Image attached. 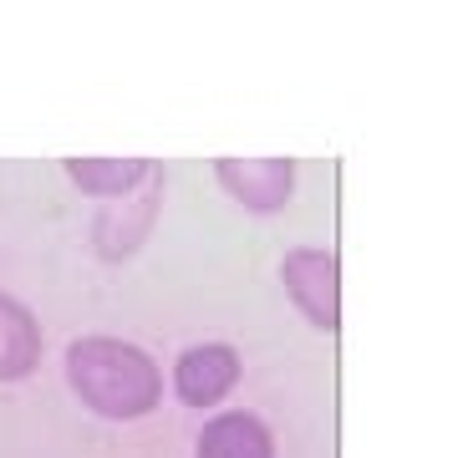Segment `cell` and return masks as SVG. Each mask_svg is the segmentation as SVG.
<instances>
[{"mask_svg":"<svg viewBox=\"0 0 463 458\" xmlns=\"http://www.w3.org/2000/svg\"><path fill=\"white\" fill-rule=\"evenodd\" d=\"M214 178L245 215L275 219L296 199L300 163L296 158H234V153H224V158H214Z\"/></svg>","mask_w":463,"mask_h":458,"instance_id":"obj_4","label":"cell"},{"mask_svg":"<svg viewBox=\"0 0 463 458\" xmlns=\"http://www.w3.org/2000/svg\"><path fill=\"white\" fill-rule=\"evenodd\" d=\"M280 291L290 296V306L321 331L336 337L341 331V260L326 244H290L280 255Z\"/></svg>","mask_w":463,"mask_h":458,"instance_id":"obj_2","label":"cell"},{"mask_svg":"<svg viewBox=\"0 0 463 458\" xmlns=\"http://www.w3.org/2000/svg\"><path fill=\"white\" fill-rule=\"evenodd\" d=\"M158 168L164 163H153V158H77V153L61 158V174L71 178V189L87 194V199H102V204H118L128 194H137Z\"/></svg>","mask_w":463,"mask_h":458,"instance_id":"obj_8","label":"cell"},{"mask_svg":"<svg viewBox=\"0 0 463 458\" xmlns=\"http://www.w3.org/2000/svg\"><path fill=\"white\" fill-rule=\"evenodd\" d=\"M194 458H280L275 428L250 407H219L199 423Z\"/></svg>","mask_w":463,"mask_h":458,"instance_id":"obj_6","label":"cell"},{"mask_svg":"<svg viewBox=\"0 0 463 458\" xmlns=\"http://www.w3.org/2000/svg\"><path fill=\"white\" fill-rule=\"evenodd\" d=\"M42 351H46L42 316H36L21 296L0 291V387L26 382L31 372L42 367Z\"/></svg>","mask_w":463,"mask_h":458,"instance_id":"obj_7","label":"cell"},{"mask_svg":"<svg viewBox=\"0 0 463 458\" xmlns=\"http://www.w3.org/2000/svg\"><path fill=\"white\" fill-rule=\"evenodd\" d=\"M240 377H245V357L234 341H194L168 367V392L194 413H219Z\"/></svg>","mask_w":463,"mask_h":458,"instance_id":"obj_3","label":"cell"},{"mask_svg":"<svg viewBox=\"0 0 463 458\" xmlns=\"http://www.w3.org/2000/svg\"><path fill=\"white\" fill-rule=\"evenodd\" d=\"M61 377L71 397L102 423H143L168 397V372L158 367V357L112 331L71 337L61 351Z\"/></svg>","mask_w":463,"mask_h":458,"instance_id":"obj_1","label":"cell"},{"mask_svg":"<svg viewBox=\"0 0 463 458\" xmlns=\"http://www.w3.org/2000/svg\"><path fill=\"white\" fill-rule=\"evenodd\" d=\"M158 215H164V168L143 184L137 194H128V199L118 204H102L92 219V250L97 260H108V265H123V260H133L143 244H148V234L158 229Z\"/></svg>","mask_w":463,"mask_h":458,"instance_id":"obj_5","label":"cell"}]
</instances>
